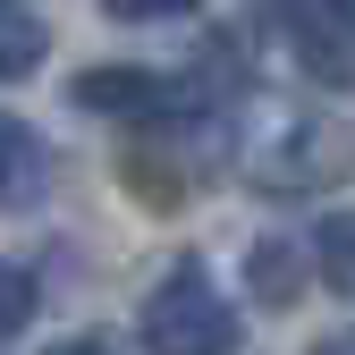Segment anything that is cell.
I'll use <instances>...</instances> for the list:
<instances>
[{
    "label": "cell",
    "mask_w": 355,
    "mask_h": 355,
    "mask_svg": "<svg viewBox=\"0 0 355 355\" xmlns=\"http://www.w3.org/2000/svg\"><path fill=\"white\" fill-rule=\"evenodd\" d=\"M136 338H144V355H237L245 347V322H237V304L220 296V279L203 271V262L178 254L169 271L144 288Z\"/></svg>",
    "instance_id": "cell-1"
},
{
    "label": "cell",
    "mask_w": 355,
    "mask_h": 355,
    "mask_svg": "<svg viewBox=\"0 0 355 355\" xmlns=\"http://www.w3.org/2000/svg\"><path fill=\"white\" fill-rule=\"evenodd\" d=\"M254 187L262 195H330L355 178V119L338 110H296L288 127H271V136L254 144Z\"/></svg>",
    "instance_id": "cell-2"
},
{
    "label": "cell",
    "mask_w": 355,
    "mask_h": 355,
    "mask_svg": "<svg viewBox=\"0 0 355 355\" xmlns=\"http://www.w3.org/2000/svg\"><path fill=\"white\" fill-rule=\"evenodd\" d=\"M68 102H85L94 119H136V127H187L211 110V85L203 76H169V68H85L68 85Z\"/></svg>",
    "instance_id": "cell-3"
},
{
    "label": "cell",
    "mask_w": 355,
    "mask_h": 355,
    "mask_svg": "<svg viewBox=\"0 0 355 355\" xmlns=\"http://www.w3.org/2000/svg\"><path fill=\"white\" fill-rule=\"evenodd\" d=\"M313 85H355V0H254Z\"/></svg>",
    "instance_id": "cell-4"
},
{
    "label": "cell",
    "mask_w": 355,
    "mask_h": 355,
    "mask_svg": "<svg viewBox=\"0 0 355 355\" xmlns=\"http://www.w3.org/2000/svg\"><path fill=\"white\" fill-rule=\"evenodd\" d=\"M51 195V144L17 110H0V211H34Z\"/></svg>",
    "instance_id": "cell-5"
},
{
    "label": "cell",
    "mask_w": 355,
    "mask_h": 355,
    "mask_svg": "<svg viewBox=\"0 0 355 355\" xmlns=\"http://www.w3.org/2000/svg\"><path fill=\"white\" fill-rule=\"evenodd\" d=\"M313 279V237H254L245 245V288L254 304H296Z\"/></svg>",
    "instance_id": "cell-6"
},
{
    "label": "cell",
    "mask_w": 355,
    "mask_h": 355,
    "mask_svg": "<svg viewBox=\"0 0 355 355\" xmlns=\"http://www.w3.org/2000/svg\"><path fill=\"white\" fill-rule=\"evenodd\" d=\"M51 60V26H42L34 0H0V85H26Z\"/></svg>",
    "instance_id": "cell-7"
},
{
    "label": "cell",
    "mask_w": 355,
    "mask_h": 355,
    "mask_svg": "<svg viewBox=\"0 0 355 355\" xmlns=\"http://www.w3.org/2000/svg\"><path fill=\"white\" fill-rule=\"evenodd\" d=\"M313 279L355 304V211H330L322 229H313Z\"/></svg>",
    "instance_id": "cell-8"
},
{
    "label": "cell",
    "mask_w": 355,
    "mask_h": 355,
    "mask_svg": "<svg viewBox=\"0 0 355 355\" xmlns=\"http://www.w3.org/2000/svg\"><path fill=\"white\" fill-rule=\"evenodd\" d=\"M34 304H42V296H34V279L17 271V262H0V347L34 330Z\"/></svg>",
    "instance_id": "cell-9"
},
{
    "label": "cell",
    "mask_w": 355,
    "mask_h": 355,
    "mask_svg": "<svg viewBox=\"0 0 355 355\" xmlns=\"http://www.w3.org/2000/svg\"><path fill=\"white\" fill-rule=\"evenodd\" d=\"M102 9H110L119 26H153V17H195L203 0H102Z\"/></svg>",
    "instance_id": "cell-10"
},
{
    "label": "cell",
    "mask_w": 355,
    "mask_h": 355,
    "mask_svg": "<svg viewBox=\"0 0 355 355\" xmlns=\"http://www.w3.org/2000/svg\"><path fill=\"white\" fill-rule=\"evenodd\" d=\"M51 355H119V347H110V338H60Z\"/></svg>",
    "instance_id": "cell-11"
},
{
    "label": "cell",
    "mask_w": 355,
    "mask_h": 355,
    "mask_svg": "<svg viewBox=\"0 0 355 355\" xmlns=\"http://www.w3.org/2000/svg\"><path fill=\"white\" fill-rule=\"evenodd\" d=\"M313 355H355V322H347V330H330V338H313Z\"/></svg>",
    "instance_id": "cell-12"
}]
</instances>
